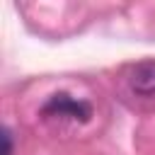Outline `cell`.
<instances>
[{
  "mask_svg": "<svg viewBox=\"0 0 155 155\" xmlns=\"http://www.w3.org/2000/svg\"><path fill=\"white\" fill-rule=\"evenodd\" d=\"M128 82H131V90L136 94H143V97L155 94V58L136 63L133 70H131Z\"/></svg>",
  "mask_w": 155,
  "mask_h": 155,
  "instance_id": "7a4b0ae2",
  "label": "cell"
},
{
  "mask_svg": "<svg viewBox=\"0 0 155 155\" xmlns=\"http://www.w3.org/2000/svg\"><path fill=\"white\" fill-rule=\"evenodd\" d=\"M41 114L46 119H68L75 124H87L92 119V104L85 99H75L68 92H56L41 107Z\"/></svg>",
  "mask_w": 155,
  "mask_h": 155,
  "instance_id": "6da1fadb",
  "label": "cell"
},
{
  "mask_svg": "<svg viewBox=\"0 0 155 155\" xmlns=\"http://www.w3.org/2000/svg\"><path fill=\"white\" fill-rule=\"evenodd\" d=\"M2 155H12V133H10V128H2Z\"/></svg>",
  "mask_w": 155,
  "mask_h": 155,
  "instance_id": "3957f363",
  "label": "cell"
}]
</instances>
